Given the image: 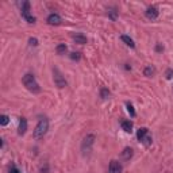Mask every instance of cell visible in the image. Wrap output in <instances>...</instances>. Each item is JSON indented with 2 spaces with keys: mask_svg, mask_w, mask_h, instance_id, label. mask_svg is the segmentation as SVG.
Segmentation results:
<instances>
[{
  "mask_svg": "<svg viewBox=\"0 0 173 173\" xmlns=\"http://www.w3.org/2000/svg\"><path fill=\"white\" fill-rule=\"evenodd\" d=\"M22 81H23V85L26 86L30 92H33V93H39L41 92V86L37 83V80H35L34 74H31V73L24 74Z\"/></svg>",
  "mask_w": 173,
  "mask_h": 173,
  "instance_id": "cell-1",
  "label": "cell"
},
{
  "mask_svg": "<svg viewBox=\"0 0 173 173\" xmlns=\"http://www.w3.org/2000/svg\"><path fill=\"white\" fill-rule=\"evenodd\" d=\"M47 130H49V121H47L46 118H43V119H41V121L38 122V124L35 126L33 137H34L35 139L43 138V135L47 133Z\"/></svg>",
  "mask_w": 173,
  "mask_h": 173,
  "instance_id": "cell-2",
  "label": "cell"
},
{
  "mask_svg": "<svg viewBox=\"0 0 173 173\" xmlns=\"http://www.w3.org/2000/svg\"><path fill=\"white\" fill-rule=\"evenodd\" d=\"M53 79H54V84H55L57 88H65V86L68 85L65 77L62 76V73H61L57 68L53 69Z\"/></svg>",
  "mask_w": 173,
  "mask_h": 173,
  "instance_id": "cell-3",
  "label": "cell"
},
{
  "mask_svg": "<svg viewBox=\"0 0 173 173\" xmlns=\"http://www.w3.org/2000/svg\"><path fill=\"white\" fill-rule=\"evenodd\" d=\"M22 16L24 18V20L29 22V23H35V18L31 15L30 12V3L24 2L23 5H22Z\"/></svg>",
  "mask_w": 173,
  "mask_h": 173,
  "instance_id": "cell-4",
  "label": "cell"
},
{
  "mask_svg": "<svg viewBox=\"0 0 173 173\" xmlns=\"http://www.w3.org/2000/svg\"><path fill=\"white\" fill-rule=\"evenodd\" d=\"M95 142V135L93 134H88V135L84 138V141H83V145H81V149L83 152H88V150H91V146L93 145Z\"/></svg>",
  "mask_w": 173,
  "mask_h": 173,
  "instance_id": "cell-5",
  "label": "cell"
},
{
  "mask_svg": "<svg viewBox=\"0 0 173 173\" xmlns=\"http://www.w3.org/2000/svg\"><path fill=\"white\" fill-rule=\"evenodd\" d=\"M158 10L154 7V5H150L149 8L146 10V12H145V15H146L147 19H150V20H154V19L158 18Z\"/></svg>",
  "mask_w": 173,
  "mask_h": 173,
  "instance_id": "cell-6",
  "label": "cell"
},
{
  "mask_svg": "<svg viewBox=\"0 0 173 173\" xmlns=\"http://www.w3.org/2000/svg\"><path fill=\"white\" fill-rule=\"evenodd\" d=\"M108 173H122V165L121 162L112 160L110 162V166H108Z\"/></svg>",
  "mask_w": 173,
  "mask_h": 173,
  "instance_id": "cell-7",
  "label": "cell"
},
{
  "mask_svg": "<svg viewBox=\"0 0 173 173\" xmlns=\"http://www.w3.org/2000/svg\"><path fill=\"white\" fill-rule=\"evenodd\" d=\"M46 22L49 24H54V26H57V24L61 23V16L58 15V14H50V15L47 16Z\"/></svg>",
  "mask_w": 173,
  "mask_h": 173,
  "instance_id": "cell-8",
  "label": "cell"
},
{
  "mask_svg": "<svg viewBox=\"0 0 173 173\" xmlns=\"http://www.w3.org/2000/svg\"><path fill=\"white\" fill-rule=\"evenodd\" d=\"M147 134H149V130H147L146 127H141V129L137 131V138H138L141 142H143L145 138L147 137Z\"/></svg>",
  "mask_w": 173,
  "mask_h": 173,
  "instance_id": "cell-9",
  "label": "cell"
},
{
  "mask_svg": "<svg viewBox=\"0 0 173 173\" xmlns=\"http://www.w3.org/2000/svg\"><path fill=\"white\" fill-rule=\"evenodd\" d=\"M27 131V121L24 118H20V122H19V129H18V134L19 135H23Z\"/></svg>",
  "mask_w": 173,
  "mask_h": 173,
  "instance_id": "cell-10",
  "label": "cell"
},
{
  "mask_svg": "<svg viewBox=\"0 0 173 173\" xmlns=\"http://www.w3.org/2000/svg\"><path fill=\"white\" fill-rule=\"evenodd\" d=\"M131 157H133V149L131 147H124L123 152H122V158L124 161H129Z\"/></svg>",
  "mask_w": 173,
  "mask_h": 173,
  "instance_id": "cell-11",
  "label": "cell"
},
{
  "mask_svg": "<svg viewBox=\"0 0 173 173\" xmlns=\"http://www.w3.org/2000/svg\"><path fill=\"white\" fill-rule=\"evenodd\" d=\"M73 41L79 45H85L86 43V37H84L83 34H77V35H73Z\"/></svg>",
  "mask_w": 173,
  "mask_h": 173,
  "instance_id": "cell-12",
  "label": "cell"
},
{
  "mask_svg": "<svg viewBox=\"0 0 173 173\" xmlns=\"http://www.w3.org/2000/svg\"><path fill=\"white\" fill-rule=\"evenodd\" d=\"M122 129L126 131V133H131V131H133V122L123 121L122 122Z\"/></svg>",
  "mask_w": 173,
  "mask_h": 173,
  "instance_id": "cell-13",
  "label": "cell"
},
{
  "mask_svg": "<svg viewBox=\"0 0 173 173\" xmlns=\"http://www.w3.org/2000/svg\"><path fill=\"white\" fill-rule=\"evenodd\" d=\"M108 16H110L111 20H116V18H118V11H116L115 7L108 8Z\"/></svg>",
  "mask_w": 173,
  "mask_h": 173,
  "instance_id": "cell-14",
  "label": "cell"
},
{
  "mask_svg": "<svg viewBox=\"0 0 173 173\" xmlns=\"http://www.w3.org/2000/svg\"><path fill=\"white\" fill-rule=\"evenodd\" d=\"M121 39L123 41V42L126 43L127 46H130V47H135V43H134V41L131 39V38L129 37V35H122V37H121Z\"/></svg>",
  "mask_w": 173,
  "mask_h": 173,
  "instance_id": "cell-15",
  "label": "cell"
},
{
  "mask_svg": "<svg viewBox=\"0 0 173 173\" xmlns=\"http://www.w3.org/2000/svg\"><path fill=\"white\" fill-rule=\"evenodd\" d=\"M66 50H68V47H66V45L65 43H60L57 46V49H55V52H57V54H65L66 53Z\"/></svg>",
  "mask_w": 173,
  "mask_h": 173,
  "instance_id": "cell-16",
  "label": "cell"
},
{
  "mask_svg": "<svg viewBox=\"0 0 173 173\" xmlns=\"http://www.w3.org/2000/svg\"><path fill=\"white\" fill-rule=\"evenodd\" d=\"M154 68H152V66H146L145 68V71H143V73H145V76H147V77H152L153 74H154Z\"/></svg>",
  "mask_w": 173,
  "mask_h": 173,
  "instance_id": "cell-17",
  "label": "cell"
},
{
  "mask_svg": "<svg viewBox=\"0 0 173 173\" xmlns=\"http://www.w3.org/2000/svg\"><path fill=\"white\" fill-rule=\"evenodd\" d=\"M108 96H110V91H108L107 88H102L100 89V97L102 99H108Z\"/></svg>",
  "mask_w": 173,
  "mask_h": 173,
  "instance_id": "cell-18",
  "label": "cell"
},
{
  "mask_svg": "<svg viewBox=\"0 0 173 173\" xmlns=\"http://www.w3.org/2000/svg\"><path fill=\"white\" fill-rule=\"evenodd\" d=\"M126 107H127V111H129V114L131 116H135V111H134V107H133V104H131V103H127L126 104Z\"/></svg>",
  "mask_w": 173,
  "mask_h": 173,
  "instance_id": "cell-19",
  "label": "cell"
},
{
  "mask_svg": "<svg viewBox=\"0 0 173 173\" xmlns=\"http://www.w3.org/2000/svg\"><path fill=\"white\" fill-rule=\"evenodd\" d=\"M8 121H10V118H8L7 115H2V116H0V124H2V126L8 124Z\"/></svg>",
  "mask_w": 173,
  "mask_h": 173,
  "instance_id": "cell-20",
  "label": "cell"
},
{
  "mask_svg": "<svg viewBox=\"0 0 173 173\" xmlns=\"http://www.w3.org/2000/svg\"><path fill=\"white\" fill-rule=\"evenodd\" d=\"M71 58L72 60H80V53H77V52H73V53H71Z\"/></svg>",
  "mask_w": 173,
  "mask_h": 173,
  "instance_id": "cell-21",
  "label": "cell"
},
{
  "mask_svg": "<svg viewBox=\"0 0 173 173\" xmlns=\"http://www.w3.org/2000/svg\"><path fill=\"white\" fill-rule=\"evenodd\" d=\"M29 43L31 45V46H37V45H38V39H37V38H30Z\"/></svg>",
  "mask_w": 173,
  "mask_h": 173,
  "instance_id": "cell-22",
  "label": "cell"
},
{
  "mask_svg": "<svg viewBox=\"0 0 173 173\" xmlns=\"http://www.w3.org/2000/svg\"><path fill=\"white\" fill-rule=\"evenodd\" d=\"M165 74H166V79H168V80H171L172 77H173V69H168Z\"/></svg>",
  "mask_w": 173,
  "mask_h": 173,
  "instance_id": "cell-23",
  "label": "cell"
},
{
  "mask_svg": "<svg viewBox=\"0 0 173 173\" xmlns=\"http://www.w3.org/2000/svg\"><path fill=\"white\" fill-rule=\"evenodd\" d=\"M10 173H20V172H19V169H16L15 166H12V168H11V171H10Z\"/></svg>",
  "mask_w": 173,
  "mask_h": 173,
  "instance_id": "cell-24",
  "label": "cell"
},
{
  "mask_svg": "<svg viewBox=\"0 0 173 173\" xmlns=\"http://www.w3.org/2000/svg\"><path fill=\"white\" fill-rule=\"evenodd\" d=\"M162 49H164V47H161L160 45H158V46H157V52H161V50H162Z\"/></svg>",
  "mask_w": 173,
  "mask_h": 173,
  "instance_id": "cell-25",
  "label": "cell"
}]
</instances>
